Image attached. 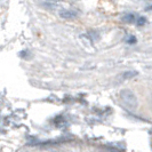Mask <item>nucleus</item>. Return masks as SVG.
<instances>
[{
    "instance_id": "obj_4",
    "label": "nucleus",
    "mask_w": 152,
    "mask_h": 152,
    "mask_svg": "<svg viewBox=\"0 0 152 152\" xmlns=\"http://www.w3.org/2000/svg\"><path fill=\"white\" fill-rule=\"evenodd\" d=\"M126 23H133L135 21V15L134 14H126L122 18Z\"/></svg>"
},
{
    "instance_id": "obj_6",
    "label": "nucleus",
    "mask_w": 152,
    "mask_h": 152,
    "mask_svg": "<svg viewBox=\"0 0 152 152\" xmlns=\"http://www.w3.org/2000/svg\"><path fill=\"white\" fill-rule=\"evenodd\" d=\"M135 42H136V38L135 37H130L128 39V44H135Z\"/></svg>"
},
{
    "instance_id": "obj_3",
    "label": "nucleus",
    "mask_w": 152,
    "mask_h": 152,
    "mask_svg": "<svg viewBox=\"0 0 152 152\" xmlns=\"http://www.w3.org/2000/svg\"><path fill=\"white\" fill-rule=\"evenodd\" d=\"M135 76H137L136 71H126V72H124L122 78L124 79H132V78H134Z\"/></svg>"
},
{
    "instance_id": "obj_5",
    "label": "nucleus",
    "mask_w": 152,
    "mask_h": 152,
    "mask_svg": "<svg viewBox=\"0 0 152 152\" xmlns=\"http://www.w3.org/2000/svg\"><path fill=\"white\" fill-rule=\"evenodd\" d=\"M136 23L138 26H143L145 23H146V18H145L144 16H140V17H137Z\"/></svg>"
},
{
    "instance_id": "obj_1",
    "label": "nucleus",
    "mask_w": 152,
    "mask_h": 152,
    "mask_svg": "<svg viewBox=\"0 0 152 152\" xmlns=\"http://www.w3.org/2000/svg\"><path fill=\"white\" fill-rule=\"evenodd\" d=\"M120 99H121L122 103L130 110H135L138 105L136 95L130 89H122L120 91Z\"/></svg>"
},
{
    "instance_id": "obj_2",
    "label": "nucleus",
    "mask_w": 152,
    "mask_h": 152,
    "mask_svg": "<svg viewBox=\"0 0 152 152\" xmlns=\"http://www.w3.org/2000/svg\"><path fill=\"white\" fill-rule=\"evenodd\" d=\"M60 16L62 18H73L77 16V13L73 10H69V9H62L60 10Z\"/></svg>"
}]
</instances>
